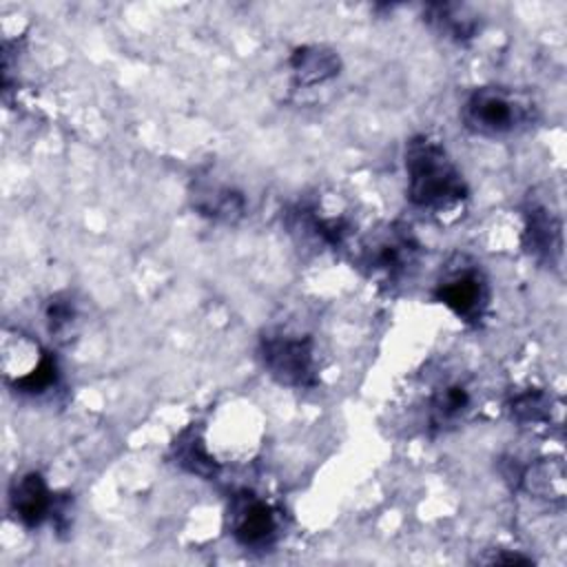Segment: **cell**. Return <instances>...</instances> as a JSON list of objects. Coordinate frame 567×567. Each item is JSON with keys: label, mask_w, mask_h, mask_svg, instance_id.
<instances>
[{"label": "cell", "mask_w": 567, "mask_h": 567, "mask_svg": "<svg viewBox=\"0 0 567 567\" xmlns=\"http://www.w3.org/2000/svg\"><path fill=\"white\" fill-rule=\"evenodd\" d=\"M470 405L472 396L463 383H445L430 396V425L434 430H447L463 421Z\"/></svg>", "instance_id": "13"}, {"label": "cell", "mask_w": 567, "mask_h": 567, "mask_svg": "<svg viewBox=\"0 0 567 567\" xmlns=\"http://www.w3.org/2000/svg\"><path fill=\"white\" fill-rule=\"evenodd\" d=\"M44 317H47V326H49L51 334H62L64 330L71 328V323L75 319V306L69 297L55 295L53 299H49Z\"/></svg>", "instance_id": "17"}, {"label": "cell", "mask_w": 567, "mask_h": 567, "mask_svg": "<svg viewBox=\"0 0 567 567\" xmlns=\"http://www.w3.org/2000/svg\"><path fill=\"white\" fill-rule=\"evenodd\" d=\"M512 419L518 423H543L551 419V396L543 390H525L509 401Z\"/></svg>", "instance_id": "16"}, {"label": "cell", "mask_w": 567, "mask_h": 567, "mask_svg": "<svg viewBox=\"0 0 567 567\" xmlns=\"http://www.w3.org/2000/svg\"><path fill=\"white\" fill-rule=\"evenodd\" d=\"M193 206L195 210H199V215L217 221H235L246 213V199L241 193L226 184H213L208 179L195 184Z\"/></svg>", "instance_id": "10"}, {"label": "cell", "mask_w": 567, "mask_h": 567, "mask_svg": "<svg viewBox=\"0 0 567 567\" xmlns=\"http://www.w3.org/2000/svg\"><path fill=\"white\" fill-rule=\"evenodd\" d=\"M9 507L24 527H40L49 516H53L55 498L40 472H27L11 483Z\"/></svg>", "instance_id": "8"}, {"label": "cell", "mask_w": 567, "mask_h": 567, "mask_svg": "<svg viewBox=\"0 0 567 567\" xmlns=\"http://www.w3.org/2000/svg\"><path fill=\"white\" fill-rule=\"evenodd\" d=\"M290 69L295 75V82L301 86H317L339 75L341 60L339 55L319 44H306L292 51L290 55Z\"/></svg>", "instance_id": "9"}, {"label": "cell", "mask_w": 567, "mask_h": 567, "mask_svg": "<svg viewBox=\"0 0 567 567\" xmlns=\"http://www.w3.org/2000/svg\"><path fill=\"white\" fill-rule=\"evenodd\" d=\"M55 383H58V363L49 352H42L27 372L13 379V388L31 396L49 392L51 388H55Z\"/></svg>", "instance_id": "15"}, {"label": "cell", "mask_w": 567, "mask_h": 567, "mask_svg": "<svg viewBox=\"0 0 567 567\" xmlns=\"http://www.w3.org/2000/svg\"><path fill=\"white\" fill-rule=\"evenodd\" d=\"M421 255V246L412 230L403 224H392L374 233L361 252L363 268L385 284H394L412 272Z\"/></svg>", "instance_id": "5"}, {"label": "cell", "mask_w": 567, "mask_h": 567, "mask_svg": "<svg viewBox=\"0 0 567 567\" xmlns=\"http://www.w3.org/2000/svg\"><path fill=\"white\" fill-rule=\"evenodd\" d=\"M403 166L408 199L430 213H445L467 199V184L447 148L432 135L419 133L405 142Z\"/></svg>", "instance_id": "1"}, {"label": "cell", "mask_w": 567, "mask_h": 567, "mask_svg": "<svg viewBox=\"0 0 567 567\" xmlns=\"http://www.w3.org/2000/svg\"><path fill=\"white\" fill-rule=\"evenodd\" d=\"M481 563H489V565H532L534 558L532 556H525V554H518V551H512V554H498L494 551L492 556L487 558H481Z\"/></svg>", "instance_id": "18"}, {"label": "cell", "mask_w": 567, "mask_h": 567, "mask_svg": "<svg viewBox=\"0 0 567 567\" xmlns=\"http://www.w3.org/2000/svg\"><path fill=\"white\" fill-rule=\"evenodd\" d=\"M518 481L536 498L554 503L565 498V463L560 458H540L527 465Z\"/></svg>", "instance_id": "12"}, {"label": "cell", "mask_w": 567, "mask_h": 567, "mask_svg": "<svg viewBox=\"0 0 567 567\" xmlns=\"http://www.w3.org/2000/svg\"><path fill=\"white\" fill-rule=\"evenodd\" d=\"M425 20L436 33H441L443 38H450L454 42L472 40L481 27L478 16L470 7L454 4V2L427 4Z\"/></svg>", "instance_id": "11"}, {"label": "cell", "mask_w": 567, "mask_h": 567, "mask_svg": "<svg viewBox=\"0 0 567 567\" xmlns=\"http://www.w3.org/2000/svg\"><path fill=\"white\" fill-rule=\"evenodd\" d=\"M173 452H175L177 463H179L186 472L197 474V476H202V478L215 476L217 465H215V461L210 458V454H208V450H206V443H204V439L199 436L197 430L190 427V430L182 432L179 439H177L175 445H173Z\"/></svg>", "instance_id": "14"}, {"label": "cell", "mask_w": 567, "mask_h": 567, "mask_svg": "<svg viewBox=\"0 0 567 567\" xmlns=\"http://www.w3.org/2000/svg\"><path fill=\"white\" fill-rule=\"evenodd\" d=\"M523 246L540 264L554 266L563 255V224L545 202L529 197L523 210Z\"/></svg>", "instance_id": "7"}, {"label": "cell", "mask_w": 567, "mask_h": 567, "mask_svg": "<svg viewBox=\"0 0 567 567\" xmlns=\"http://www.w3.org/2000/svg\"><path fill=\"white\" fill-rule=\"evenodd\" d=\"M461 120L474 135L507 137L536 122V106L525 93L514 89L478 86L465 97Z\"/></svg>", "instance_id": "2"}, {"label": "cell", "mask_w": 567, "mask_h": 567, "mask_svg": "<svg viewBox=\"0 0 567 567\" xmlns=\"http://www.w3.org/2000/svg\"><path fill=\"white\" fill-rule=\"evenodd\" d=\"M259 359L266 372L288 388H312L317 383L315 343L295 332H266L259 341Z\"/></svg>", "instance_id": "4"}, {"label": "cell", "mask_w": 567, "mask_h": 567, "mask_svg": "<svg viewBox=\"0 0 567 567\" xmlns=\"http://www.w3.org/2000/svg\"><path fill=\"white\" fill-rule=\"evenodd\" d=\"M489 281L483 268L463 255L447 261L434 286V299L470 326L483 321L489 308Z\"/></svg>", "instance_id": "3"}, {"label": "cell", "mask_w": 567, "mask_h": 567, "mask_svg": "<svg viewBox=\"0 0 567 567\" xmlns=\"http://www.w3.org/2000/svg\"><path fill=\"white\" fill-rule=\"evenodd\" d=\"M228 520L233 538L246 549H266L279 536L277 509L248 489H241L230 498Z\"/></svg>", "instance_id": "6"}]
</instances>
